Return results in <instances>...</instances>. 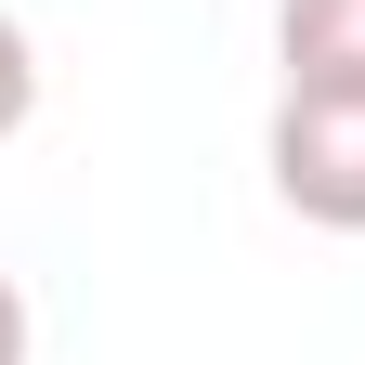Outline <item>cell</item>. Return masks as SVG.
I'll list each match as a JSON object with an SVG mask.
<instances>
[{
	"instance_id": "obj_4",
	"label": "cell",
	"mask_w": 365,
	"mask_h": 365,
	"mask_svg": "<svg viewBox=\"0 0 365 365\" xmlns=\"http://www.w3.org/2000/svg\"><path fill=\"white\" fill-rule=\"evenodd\" d=\"M0 365H26V287L0 274Z\"/></svg>"
},
{
	"instance_id": "obj_2",
	"label": "cell",
	"mask_w": 365,
	"mask_h": 365,
	"mask_svg": "<svg viewBox=\"0 0 365 365\" xmlns=\"http://www.w3.org/2000/svg\"><path fill=\"white\" fill-rule=\"evenodd\" d=\"M287 91H365V0H274Z\"/></svg>"
},
{
	"instance_id": "obj_3",
	"label": "cell",
	"mask_w": 365,
	"mask_h": 365,
	"mask_svg": "<svg viewBox=\"0 0 365 365\" xmlns=\"http://www.w3.org/2000/svg\"><path fill=\"white\" fill-rule=\"evenodd\" d=\"M26 118H39V53H26V26L0 14V144H14Z\"/></svg>"
},
{
	"instance_id": "obj_1",
	"label": "cell",
	"mask_w": 365,
	"mask_h": 365,
	"mask_svg": "<svg viewBox=\"0 0 365 365\" xmlns=\"http://www.w3.org/2000/svg\"><path fill=\"white\" fill-rule=\"evenodd\" d=\"M261 170L313 235H365V91H274Z\"/></svg>"
}]
</instances>
